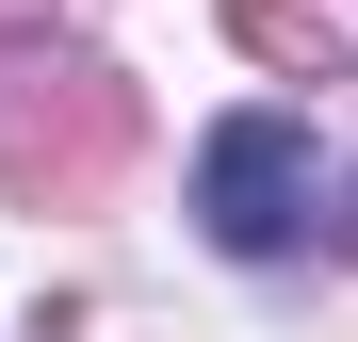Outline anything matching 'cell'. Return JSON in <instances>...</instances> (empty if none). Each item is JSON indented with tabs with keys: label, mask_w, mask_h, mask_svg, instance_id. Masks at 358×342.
I'll use <instances>...</instances> for the list:
<instances>
[{
	"label": "cell",
	"mask_w": 358,
	"mask_h": 342,
	"mask_svg": "<svg viewBox=\"0 0 358 342\" xmlns=\"http://www.w3.org/2000/svg\"><path fill=\"white\" fill-rule=\"evenodd\" d=\"M342 245H358V180H342Z\"/></svg>",
	"instance_id": "obj_2"
},
{
	"label": "cell",
	"mask_w": 358,
	"mask_h": 342,
	"mask_svg": "<svg viewBox=\"0 0 358 342\" xmlns=\"http://www.w3.org/2000/svg\"><path fill=\"white\" fill-rule=\"evenodd\" d=\"M196 228H212L228 261H277L293 228H310V114H277V98L212 114V147H196Z\"/></svg>",
	"instance_id": "obj_1"
}]
</instances>
